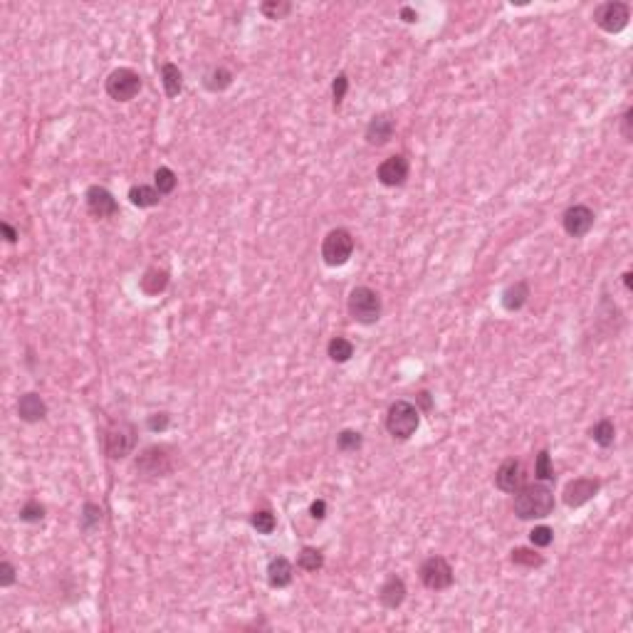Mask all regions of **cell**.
<instances>
[{
  "label": "cell",
  "mask_w": 633,
  "mask_h": 633,
  "mask_svg": "<svg viewBox=\"0 0 633 633\" xmlns=\"http://www.w3.org/2000/svg\"><path fill=\"white\" fill-rule=\"evenodd\" d=\"M512 507L520 520H545L554 512V492L547 485H522Z\"/></svg>",
  "instance_id": "1"
},
{
  "label": "cell",
  "mask_w": 633,
  "mask_h": 633,
  "mask_svg": "<svg viewBox=\"0 0 633 633\" xmlns=\"http://www.w3.org/2000/svg\"><path fill=\"white\" fill-rule=\"evenodd\" d=\"M421 426V411L411 401H396L386 413V431L396 440H408Z\"/></svg>",
  "instance_id": "2"
},
{
  "label": "cell",
  "mask_w": 633,
  "mask_h": 633,
  "mask_svg": "<svg viewBox=\"0 0 633 633\" xmlns=\"http://www.w3.org/2000/svg\"><path fill=\"white\" fill-rule=\"evenodd\" d=\"M346 307H349V314L354 322L359 324H376L378 319H381V297H378L376 289L371 287H354L349 292V302H346Z\"/></svg>",
  "instance_id": "3"
},
{
  "label": "cell",
  "mask_w": 633,
  "mask_h": 633,
  "mask_svg": "<svg viewBox=\"0 0 633 633\" xmlns=\"http://www.w3.org/2000/svg\"><path fill=\"white\" fill-rule=\"evenodd\" d=\"M354 255V235L344 228H334L322 243V260L329 267H342Z\"/></svg>",
  "instance_id": "4"
},
{
  "label": "cell",
  "mask_w": 633,
  "mask_h": 633,
  "mask_svg": "<svg viewBox=\"0 0 633 633\" xmlns=\"http://www.w3.org/2000/svg\"><path fill=\"white\" fill-rule=\"evenodd\" d=\"M136 445V428L127 421L111 423L104 431V450L111 460H119V458L129 456Z\"/></svg>",
  "instance_id": "5"
},
{
  "label": "cell",
  "mask_w": 633,
  "mask_h": 633,
  "mask_svg": "<svg viewBox=\"0 0 633 633\" xmlns=\"http://www.w3.org/2000/svg\"><path fill=\"white\" fill-rule=\"evenodd\" d=\"M141 92V77L129 67H119L106 77V95L117 102H131Z\"/></svg>",
  "instance_id": "6"
},
{
  "label": "cell",
  "mask_w": 633,
  "mask_h": 633,
  "mask_svg": "<svg viewBox=\"0 0 633 633\" xmlns=\"http://www.w3.org/2000/svg\"><path fill=\"white\" fill-rule=\"evenodd\" d=\"M421 582L431 591H445L453 586V567L445 556H428L421 564Z\"/></svg>",
  "instance_id": "7"
},
{
  "label": "cell",
  "mask_w": 633,
  "mask_h": 633,
  "mask_svg": "<svg viewBox=\"0 0 633 633\" xmlns=\"http://www.w3.org/2000/svg\"><path fill=\"white\" fill-rule=\"evenodd\" d=\"M631 20V8L626 3H618V0H611V3H601L599 8L594 10V22L599 25L604 33H621L623 28L628 25Z\"/></svg>",
  "instance_id": "8"
},
{
  "label": "cell",
  "mask_w": 633,
  "mask_h": 633,
  "mask_svg": "<svg viewBox=\"0 0 633 633\" xmlns=\"http://www.w3.org/2000/svg\"><path fill=\"white\" fill-rule=\"evenodd\" d=\"M171 456H168V448H163V445H151L136 458V470L149 475V478H163V475L171 472Z\"/></svg>",
  "instance_id": "9"
},
{
  "label": "cell",
  "mask_w": 633,
  "mask_h": 633,
  "mask_svg": "<svg viewBox=\"0 0 633 633\" xmlns=\"http://www.w3.org/2000/svg\"><path fill=\"white\" fill-rule=\"evenodd\" d=\"M594 221H596L594 211L589 206H582V203L569 206L564 211V216H561V225H564L567 235H572V238H584V235L594 228Z\"/></svg>",
  "instance_id": "10"
},
{
  "label": "cell",
  "mask_w": 633,
  "mask_h": 633,
  "mask_svg": "<svg viewBox=\"0 0 633 633\" xmlns=\"http://www.w3.org/2000/svg\"><path fill=\"white\" fill-rule=\"evenodd\" d=\"M601 490V483L596 478H577L567 483L564 488V505L567 507H582L589 500H594L596 492Z\"/></svg>",
  "instance_id": "11"
},
{
  "label": "cell",
  "mask_w": 633,
  "mask_h": 633,
  "mask_svg": "<svg viewBox=\"0 0 633 633\" xmlns=\"http://www.w3.org/2000/svg\"><path fill=\"white\" fill-rule=\"evenodd\" d=\"M408 171H411V166H408V159H406L403 154H396V156H389L386 161H381L376 176H378V181H381L383 186L396 189V186H403L406 184Z\"/></svg>",
  "instance_id": "12"
},
{
  "label": "cell",
  "mask_w": 633,
  "mask_h": 633,
  "mask_svg": "<svg viewBox=\"0 0 633 633\" xmlns=\"http://www.w3.org/2000/svg\"><path fill=\"white\" fill-rule=\"evenodd\" d=\"M84 200H87L89 213L95 218H109V216H117L119 213L117 198H114L104 186H89L87 193H84Z\"/></svg>",
  "instance_id": "13"
},
{
  "label": "cell",
  "mask_w": 633,
  "mask_h": 633,
  "mask_svg": "<svg viewBox=\"0 0 633 633\" xmlns=\"http://www.w3.org/2000/svg\"><path fill=\"white\" fill-rule=\"evenodd\" d=\"M495 485L502 490V492H517V490L524 485V475H522V465L515 458H507L497 472H495Z\"/></svg>",
  "instance_id": "14"
},
{
  "label": "cell",
  "mask_w": 633,
  "mask_h": 633,
  "mask_svg": "<svg viewBox=\"0 0 633 633\" xmlns=\"http://www.w3.org/2000/svg\"><path fill=\"white\" fill-rule=\"evenodd\" d=\"M394 131H396L394 119L386 117V114H378V117H374L371 122H369L364 136H367V141L371 146H383L394 139Z\"/></svg>",
  "instance_id": "15"
},
{
  "label": "cell",
  "mask_w": 633,
  "mask_h": 633,
  "mask_svg": "<svg viewBox=\"0 0 633 633\" xmlns=\"http://www.w3.org/2000/svg\"><path fill=\"white\" fill-rule=\"evenodd\" d=\"M292 577H295V569H292V561L287 556H275L270 564H267V584L273 589H285L292 584Z\"/></svg>",
  "instance_id": "16"
},
{
  "label": "cell",
  "mask_w": 633,
  "mask_h": 633,
  "mask_svg": "<svg viewBox=\"0 0 633 633\" xmlns=\"http://www.w3.org/2000/svg\"><path fill=\"white\" fill-rule=\"evenodd\" d=\"M17 416L25 423H38L47 416V403L42 401V396L38 394H25L17 401Z\"/></svg>",
  "instance_id": "17"
},
{
  "label": "cell",
  "mask_w": 633,
  "mask_h": 633,
  "mask_svg": "<svg viewBox=\"0 0 633 633\" xmlns=\"http://www.w3.org/2000/svg\"><path fill=\"white\" fill-rule=\"evenodd\" d=\"M378 601H381L386 609H399L406 601V584L401 577H389L381 584L378 589Z\"/></svg>",
  "instance_id": "18"
},
{
  "label": "cell",
  "mask_w": 633,
  "mask_h": 633,
  "mask_svg": "<svg viewBox=\"0 0 633 633\" xmlns=\"http://www.w3.org/2000/svg\"><path fill=\"white\" fill-rule=\"evenodd\" d=\"M527 300H529V285L524 282V280H517L515 285H510V287L502 292V307H505L507 312L522 310V307L527 305Z\"/></svg>",
  "instance_id": "19"
},
{
  "label": "cell",
  "mask_w": 633,
  "mask_h": 633,
  "mask_svg": "<svg viewBox=\"0 0 633 633\" xmlns=\"http://www.w3.org/2000/svg\"><path fill=\"white\" fill-rule=\"evenodd\" d=\"M233 84V72L225 70V67H211L206 74H203V87L208 92H225V89Z\"/></svg>",
  "instance_id": "20"
},
{
  "label": "cell",
  "mask_w": 633,
  "mask_h": 633,
  "mask_svg": "<svg viewBox=\"0 0 633 633\" xmlns=\"http://www.w3.org/2000/svg\"><path fill=\"white\" fill-rule=\"evenodd\" d=\"M141 289H144L149 297H156L159 292H163L168 285V273L166 270H159V267H149L144 273V278H141Z\"/></svg>",
  "instance_id": "21"
},
{
  "label": "cell",
  "mask_w": 633,
  "mask_h": 633,
  "mask_svg": "<svg viewBox=\"0 0 633 633\" xmlns=\"http://www.w3.org/2000/svg\"><path fill=\"white\" fill-rule=\"evenodd\" d=\"M129 200H131V206H136V208H151L161 200V193H159L154 186L139 184V186H131V189H129Z\"/></svg>",
  "instance_id": "22"
},
{
  "label": "cell",
  "mask_w": 633,
  "mask_h": 633,
  "mask_svg": "<svg viewBox=\"0 0 633 633\" xmlns=\"http://www.w3.org/2000/svg\"><path fill=\"white\" fill-rule=\"evenodd\" d=\"M161 82H163V89H166V95L171 97H178L181 95V89H184V74H181V70H178L173 62H166V65L161 67Z\"/></svg>",
  "instance_id": "23"
},
{
  "label": "cell",
  "mask_w": 633,
  "mask_h": 633,
  "mask_svg": "<svg viewBox=\"0 0 633 633\" xmlns=\"http://www.w3.org/2000/svg\"><path fill=\"white\" fill-rule=\"evenodd\" d=\"M327 354H329V359L337 361V364H346V361L354 356V344L344 337H334L327 344Z\"/></svg>",
  "instance_id": "24"
},
{
  "label": "cell",
  "mask_w": 633,
  "mask_h": 633,
  "mask_svg": "<svg viewBox=\"0 0 633 633\" xmlns=\"http://www.w3.org/2000/svg\"><path fill=\"white\" fill-rule=\"evenodd\" d=\"M591 438H594V443L601 445V448H611L614 440H616V428H614V423L609 421V418H601V421L594 423V428H591Z\"/></svg>",
  "instance_id": "25"
},
{
  "label": "cell",
  "mask_w": 633,
  "mask_h": 633,
  "mask_svg": "<svg viewBox=\"0 0 633 633\" xmlns=\"http://www.w3.org/2000/svg\"><path fill=\"white\" fill-rule=\"evenodd\" d=\"M297 564L305 572H319L324 567V554L319 550H314V547H302L300 556H297Z\"/></svg>",
  "instance_id": "26"
},
{
  "label": "cell",
  "mask_w": 633,
  "mask_h": 633,
  "mask_svg": "<svg viewBox=\"0 0 633 633\" xmlns=\"http://www.w3.org/2000/svg\"><path fill=\"white\" fill-rule=\"evenodd\" d=\"M512 564H520V567H527V569H534V567H542L545 564V556L537 554L534 550H527V547H517V550H512Z\"/></svg>",
  "instance_id": "27"
},
{
  "label": "cell",
  "mask_w": 633,
  "mask_h": 633,
  "mask_svg": "<svg viewBox=\"0 0 633 633\" xmlns=\"http://www.w3.org/2000/svg\"><path fill=\"white\" fill-rule=\"evenodd\" d=\"M176 184H178V178H176V173H173L171 168H168V166L156 168V173H154V189L159 191V193H161V195L173 193Z\"/></svg>",
  "instance_id": "28"
},
{
  "label": "cell",
  "mask_w": 633,
  "mask_h": 633,
  "mask_svg": "<svg viewBox=\"0 0 633 633\" xmlns=\"http://www.w3.org/2000/svg\"><path fill=\"white\" fill-rule=\"evenodd\" d=\"M250 524H253V529H257V534H273L275 527H278V517H275L270 510H257V512H253Z\"/></svg>",
  "instance_id": "29"
},
{
  "label": "cell",
  "mask_w": 633,
  "mask_h": 633,
  "mask_svg": "<svg viewBox=\"0 0 633 633\" xmlns=\"http://www.w3.org/2000/svg\"><path fill=\"white\" fill-rule=\"evenodd\" d=\"M260 13L267 20H282V17H287L292 13V6L287 0H267V3L260 6Z\"/></svg>",
  "instance_id": "30"
},
{
  "label": "cell",
  "mask_w": 633,
  "mask_h": 633,
  "mask_svg": "<svg viewBox=\"0 0 633 633\" xmlns=\"http://www.w3.org/2000/svg\"><path fill=\"white\" fill-rule=\"evenodd\" d=\"M361 445H364V438H361L359 431L346 428V431H342V433L337 435V448L342 450V453H356Z\"/></svg>",
  "instance_id": "31"
},
{
  "label": "cell",
  "mask_w": 633,
  "mask_h": 633,
  "mask_svg": "<svg viewBox=\"0 0 633 633\" xmlns=\"http://www.w3.org/2000/svg\"><path fill=\"white\" fill-rule=\"evenodd\" d=\"M534 478L547 483V480H554V467H552V458L547 450H539L537 460H534Z\"/></svg>",
  "instance_id": "32"
},
{
  "label": "cell",
  "mask_w": 633,
  "mask_h": 633,
  "mask_svg": "<svg viewBox=\"0 0 633 633\" xmlns=\"http://www.w3.org/2000/svg\"><path fill=\"white\" fill-rule=\"evenodd\" d=\"M102 522V507L95 502H87L82 507V529H95Z\"/></svg>",
  "instance_id": "33"
},
{
  "label": "cell",
  "mask_w": 633,
  "mask_h": 633,
  "mask_svg": "<svg viewBox=\"0 0 633 633\" xmlns=\"http://www.w3.org/2000/svg\"><path fill=\"white\" fill-rule=\"evenodd\" d=\"M529 542H532V547H550L554 542V529L547 527V524H539L529 532Z\"/></svg>",
  "instance_id": "34"
},
{
  "label": "cell",
  "mask_w": 633,
  "mask_h": 633,
  "mask_svg": "<svg viewBox=\"0 0 633 633\" xmlns=\"http://www.w3.org/2000/svg\"><path fill=\"white\" fill-rule=\"evenodd\" d=\"M45 517V507L38 500H30L20 507V520L22 522H40Z\"/></svg>",
  "instance_id": "35"
},
{
  "label": "cell",
  "mask_w": 633,
  "mask_h": 633,
  "mask_svg": "<svg viewBox=\"0 0 633 633\" xmlns=\"http://www.w3.org/2000/svg\"><path fill=\"white\" fill-rule=\"evenodd\" d=\"M346 89H349V77H346L344 72L337 74L332 82V97H334V109H339L342 106V102H344L346 97Z\"/></svg>",
  "instance_id": "36"
},
{
  "label": "cell",
  "mask_w": 633,
  "mask_h": 633,
  "mask_svg": "<svg viewBox=\"0 0 633 633\" xmlns=\"http://www.w3.org/2000/svg\"><path fill=\"white\" fill-rule=\"evenodd\" d=\"M146 426H149V431H154V433H163L168 426H171V416L168 413H151L149 421H146Z\"/></svg>",
  "instance_id": "37"
},
{
  "label": "cell",
  "mask_w": 633,
  "mask_h": 633,
  "mask_svg": "<svg viewBox=\"0 0 633 633\" xmlns=\"http://www.w3.org/2000/svg\"><path fill=\"white\" fill-rule=\"evenodd\" d=\"M15 584V567L10 561H3L0 564V586H13Z\"/></svg>",
  "instance_id": "38"
},
{
  "label": "cell",
  "mask_w": 633,
  "mask_h": 633,
  "mask_svg": "<svg viewBox=\"0 0 633 633\" xmlns=\"http://www.w3.org/2000/svg\"><path fill=\"white\" fill-rule=\"evenodd\" d=\"M310 515L314 517V520H324V517H327V502H324V500H314L310 505Z\"/></svg>",
  "instance_id": "39"
},
{
  "label": "cell",
  "mask_w": 633,
  "mask_h": 633,
  "mask_svg": "<svg viewBox=\"0 0 633 633\" xmlns=\"http://www.w3.org/2000/svg\"><path fill=\"white\" fill-rule=\"evenodd\" d=\"M631 122H633V109H626V111H623V139H626V141L633 139Z\"/></svg>",
  "instance_id": "40"
},
{
  "label": "cell",
  "mask_w": 633,
  "mask_h": 633,
  "mask_svg": "<svg viewBox=\"0 0 633 633\" xmlns=\"http://www.w3.org/2000/svg\"><path fill=\"white\" fill-rule=\"evenodd\" d=\"M0 230L6 233V240H8V243H15V240H17V233H15V228H13L10 223H0Z\"/></svg>",
  "instance_id": "41"
},
{
  "label": "cell",
  "mask_w": 633,
  "mask_h": 633,
  "mask_svg": "<svg viewBox=\"0 0 633 633\" xmlns=\"http://www.w3.org/2000/svg\"><path fill=\"white\" fill-rule=\"evenodd\" d=\"M401 20L403 22H418V13L413 8H401Z\"/></svg>",
  "instance_id": "42"
},
{
  "label": "cell",
  "mask_w": 633,
  "mask_h": 633,
  "mask_svg": "<svg viewBox=\"0 0 633 633\" xmlns=\"http://www.w3.org/2000/svg\"><path fill=\"white\" fill-rule=\"evenodd\" d=\"M416 401L423 406V411H431V406H433L431 403V394H428V391H421V394L416 396Z\"/></svg>",
  "instance_id": "43"
},
{
  "label": "cell",
  "mask_w": 633,
  "mask_h": 633,
  "mask_svg": "<svg viewBox=\"0 0 633 633\" xmlns=\"http://www.w3.org/2000/svg\"><path fill=\"white\" fill-rule=\"evenodd\" d=\"M623 285H626V289H633V275L631 273L623 275Z\"/></svg>",
  "instance_id": "44"
}]
</instances>
